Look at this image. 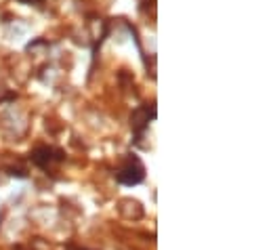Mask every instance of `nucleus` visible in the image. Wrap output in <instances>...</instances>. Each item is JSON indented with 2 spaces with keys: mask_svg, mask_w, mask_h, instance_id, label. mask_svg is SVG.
Wrapping results in <instances>:
<instances>
[{
  "mask_svg": "<svg viewBox=\"0 0 271 250\" xmlns=\"http://www.w3.org/2000/svg\"><path fill=\"white\" fill-rule=\"evenodd\" d=\"M21 3H40V0H21Z\"/></svg>",
  "mask_w": 271,
  "mask_h": 250,
  "instance_id": "obj_4",
  "label": "nucleus"
},
{
  "mask_svg": "<svg viewBox=\"0 0 271 250\" xmlns=\"http://www.w3.org/2000/svg\"><path fill=\"white\" fill-rule=\"evenodd\" d=\"M61 160H63V154L59 149H53V147H38L32 151V162L38 164L40 169H47L49 164L61 162Z\"/></svg>",
  "mask_w": 271,
  "mask_h": 250,
  "instance_id": "obj_2",
  "label": "nucleus"
},
{
  "mask_svg": "<svg viewBox=\"0 0 271 250\" xmlns=\"http://www.w3.org/2000/svg\"><path fill=\"white\" fill-rule=\"evenodd\" d=\"M156 112H153V107H141V109H137V112L133 114V118H131V124H133V129L137 131V135L141 137V133L145 131V127H147V122H149V116H153Z\"/></svg>",
  "mask_w": 271,
  "mask_h": 250,
  "instance_id": "obj_3",
  "label": "nucleus"
},
{
  "mask_svg": "<svg viewBox=\"0 0 271 250\" xmlns=\"http://www.w3.org/2000/svg\"><path fill=\"white\" fill-rule=\"evenodd\" d=\"M116 179L122 185H139L145 179V166L137 156H131L126 164L116 173Z\"/></svg>",
  "mask_w": 271,
  "mask_h": 250,
  "instance_id": "obj_1",
  "label": "nucleus"
}]
</instances>
